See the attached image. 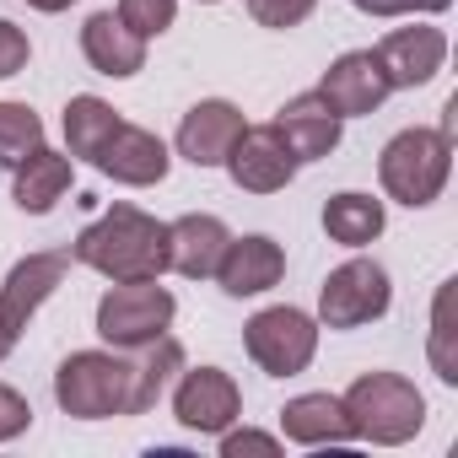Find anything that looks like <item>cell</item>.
<instances>
[{
    "instance_id": "cell-15",
    "label": "cell",
    "mask_w": 458,
    "mask_h": 458,
    "mask_svg": "<svg viewBox=\"0 0 458 458\" xmlns=\"http://www.w3.org/2000/svg\"><path fill=\"white\" fill-rule=\"evenodd\" d=\"M65 270H71V249H55V254H28L22 265H12L6 286H0V308H6V318H12L17 329H28V324H33V313H38V308L60 292Z\"/></svg>"
},
{
    "instance_id": "cell-20",
    "label": "cell",
    "mask_w": 458,
    "mask_h": 458,
    "mask_svg": "<svg viewBox=\"0 0 458 458\" xmlns=\"http://www.w3.org/2000/svg\"><path fill=\"white\" fill-rule=\"evenodd\" d=\"M281 431L292 442H302V447H324V442H351L356 437L351 415H345V404L335 394H297V399H286Z\"/></svg>"
},
{
    "instance_id": "cell-28",
    "label": "cell",
    "mask_w": 458,
    "mask_h": 458,
    "mask_svg": "<svg viewBox=\"0 0 458 458\" xmlns=\"http://www.w3.org/2000/svg\"><path fill=\"white\" fill-rule=\"evenodd\" d=\"M28 55H33L28 33H22L17 22H6V17H0V81H6V76H17V71L28 65Z\"/></svg>"
},
{
    "instance_id": "cell-30",
    "label": "cell",
    "mask_w": 458,
    "mask_h": 458,
    "mask_svg": "<svg viewBox=\"0 0 458 458\" xmlns=\"http://www.w3.org/2000/svg\"><path fill=\"white\" fill-rule=\"evenodd\" d=\"M243 453L276 458V453H281V442H276V437H265V431H233V426H226V431H221V458H243Z\"/></svg>"
},
{
    "instance_id": "cell-16",
    "label": "cell",
    "mask_w": 458,
    "mask_h": 458,
    "mask_svg": "<svg viewBox=\"0 0 458 458\" xmlns=\"http://www.w3.org/2000/svg\"><path fill=\"white\" fill-rule=\"evenodd\" d=\"M226 243H233V233H226L221 216H199V210L178 216L167 226V270H178L189 281H205V276H216Z\"/></svg>"
},
{
    "instance_id": "cell-2",
    "label": "cell",
    "mask_w": 458,
    "mask_h": 458,
    "mask_svg": "<svg viewBox=\"0 0 458 458\" xmlns=\"http://www.w3.org/2000/svg\"><path fill=\"white\" fill-rule=\"evenodd\" d=\"M340 404L351 415V431L361 442H377V447H399L426 426V399L399 372H361Z\"/></svg>"
},
{
    "instance_id": "cell-1",
    "label": "cell",
    "mask_w": 458,
    "mask_h": 458,
    "mask_svg": "<svg viewBox=\"0 0 458 458\" xmlns=\"http://www.w3.org/2000/svg\"><path fill=\"white\" fill-rule=\"evenodd\" d=\"M71 259L108 281H157L167 270V226L135 205H114L92 226H81Z\"/></svg>"
},
{
    "instance_id": "cell-13",
    "label": "cell",
    "mask_w": 458,
    "mask_h": 458,
    "mask_svg": "<svg viewBox=\"0 0 458 458\" xmlns=\"http://www.w3.org/2000/svg\"><path fill=\"white\" fill-rule=\"evenodd\" d=\"M340 130H345V119L329 108L324 92H302V98H292V103L276 114V135L286 140V151H292L297 162L329 157V151L340 146Z\"/></svg>"
},
{
    "instance_id": "cell-18",
    "label": "cell",
    "mask_w": 458,
    "mask_h": 458,
    "mask_svg": "<svg viewBox=\"0 0 458 458\" xmlns=\"http://www.w3.org/2000/svg\"><path fill=\"white\" fill-rule=\"evenodd\" d=\"M81 55H87V65H92L98 76L124 81V76H135V71L146 65V38L130 33V28L119 22V12H92L87 28H81Z\"/></svg>"
},
{
    "instance_id": "cell-32",
    "label": "cell",
    "mask_w": 458,
    "mask_h": 458,
    "mask_svg": "<svg viewBox=\"0 0 458 458\" xmlns=\"http://www.w3.org/2000/svg\"><path fill=\"white\" fill-rule=\"evenodd\" d=\"M17 340H22V329H17V324L6 318V308H0V361H6V356L17 351Z\"/></svg>"
},
{
    "instance_id": "cell-11",
    "label": "cell",
    "mask_w": 458,
    "mask_h": 458,
    "mask_svg": "<svg viewBox=\"0 0 458 458\" xmlns=\"http://www.w3.org/2000/svg\"><path fill=\"white\" fill-rule=\"evenodd\" d=\"M243 130H249V124H243V108H238V103L205 98V103H194V108L183 114V124H178V157L194 162V167H221Z\"/></svg>"
},
{
    "instance_id": "cell-33",
    "label": "cell",
    "mask_w": 458,
    "mask_h": 458,
    "mask_svg": "<svg viewBox=\"0 0 458 458\" xmlns=\"http://www.w3.org/2000/svg\"><path fill=\"white\" fill-rule=\"evenodd\" d=\"M33 12H65V6H76V0H28Z\"/></svg>"
},
{
    "instance_id": "cell-34",
    "label": "cell",
    "mask_w": 458,
    "mask_h": 458,
    "mask_svg": "<svg viewBox=\"0 0 458 458\" xmlns=\"http://www.w3.org/2000/svg\"><path fill=\"white\" fill-rule=\"evenodd\" d=\"M205 6H216V0H205Z\"/></svg>"
},
{
    "instance_id": "cell-25",
    "label": "cell",
    "mask_w": 458,
    "mask_h": 458,
    "mask_svg": "<svg viewBox=\"0 0 458 458\" xmlns=\"http://www.w3.org/2000/svg\"><path fill=\"white\" fill-rule=\"evenodd\" d=\"M453 292L458 281H442L437 308H431V367L442 383H458V356H453Z\"/></svg>"
},
{
    "instance_id": "cell-9",
    "label": "cell",
    "mask_w": 458,
    "mask_h": 458,
    "mask_svg": "<svg viewBox=\"0 0 458 458\" xmlns=\"http://www.w3.org/2000/svg\"><path fill=\"white\" fill-rule=\"evenodd\" d=\"M318 92L329 98V108H335L340 119H361V114H377V108H383V98L394 92V81H388L377 49H351V55H340V60L324 71Z\"/></svg>"
},
{
    "instance_id": "cell-22",
    "label": "cell",
    "mask_w": 458,
    "mask_h": 458,
    "mask_svg": "<svg viewBox=\"0 0 458 458\" xmlns=\"http://www.w3.org/2000/svg\"><path fill=\"white\" fill-rule=\"evenodd\" d=\"M324 233H329L335 243H345V249H367L372 238H383V199L356 194V189L335 194V199L324 205Z\"/></svg>"
},
{
    "instance_id": "cell-19",
    "label": "cell",
    "mask_w": 458,
    "mask_h": 458,
    "mask_svg": "<svg viewBox=\"0 0 458 458\" xmlns=\"http://www.w3.org/2000/svg\"><path fill=\"white\" fill-rule=\"evenodd\" d=\"M71 178H76L71 157H60V151L38 146V151H28V157L17 162V183H12V194H17V205H22L28 216H49V210L65 199Z\"/></svg>"
},
{
    "instance_id": "cell-23",
    "label": "cell",
    "mask_w": 458,
    "mask_h": 458,
    "mask_svg": "<svg viewBox=\"0 0 458 458\" xmlns=\"http://www.w3.org/2000/svg\"><path fill=\"white\" fill-rule=\"evenodd\" d=\"M124 119L103 103V98H92V92H81V98H71L65 103V140H71V157H98L103 151V140L119 130Z\"/></svg>"
},
{
    "instance_id": "cell-10",
    "label": "cell",
    "mask_w": 458,
    "mask_h": 458,
    "mask_svg": "<svg viewBox=\"0 0 458 458\" xmlns=\"http://www.w3.org/2000/svg\"><path fill=\"white\" fill-rule=\"evenodd\" d=\"M221 167L233 173V183L249 189V194H276V189H286L297 178L302 162L286 151V140L276 135V124H259V130H243L238 135V146L226 151Z\"/></svg>"
},
{
    "instance_id": "cell-21",
    "label": "cell",
    "mask_w": 458,
    "mask_h": 458,
    "mask_svg": "<svg viewBox=\"0 0 458 458\" xmlns=\"http://www.w3.org/2000/svg\"><path fill=\"white\" fill-rule=\"evenodd\" d=\"M146 356L130 367V404H124V415H146L162 394H167V383H173V372H183V345L178 340H151V345H140Z\"/></svg>"
},
{
    "instance_id": "cell-4",
    "label": "cell",
    "mask_w": 458,
    "mask_h": 458,
    "mask_svg": "<svg viewBox=\"0 0 458 458\" xmlns=\"http://www.w3.org/2000/svg\"><path fill=\"white\" fill-rule=\"evenodd\" d=\"M55 399L76 420L124 415V404H130V361H119L108 351H76L55 372Z\"/></svg>"
},
{
    "instance_id": "cell-26",
    "label": "cell",
    "mask_w": 458,
    "mask_h": 458,
    "mask_svg": "<svg viewBox=\"0 0 458 458\" xmlns=\"http://www.w3.org/2000/svg\"><path fill=\"white\" fill-rule=\"evenodd\" d=\"M178 17V0H119V22L140 38H162Z\"/></svg>"
},
{
    "instance_id": "cell-31",
    "label": "cell",
    "mask_w": 458,
    "mask_h": 458,
    "mask_svg": "<svg viewBox=\"0 0 458 458\" xmlns=\"http://www.w3.org/2000/svg\"><path fill=\"white\" fill-rule=\"evenodd\" d=\"M367 17H415V12H447L453 0H351Z\"/></svg>"
},
{
    "instance_id": "cell-14",
    "label": "cell",
    "mask_w": 458,
    "mask_h": 458,
    "mask_svg": "<svg viewBox=\"0 0 458 458\" xmlns=\"http://www.w3.org/2000/svg\"><path fill=\"white\" fill-rule=\"evenodd\" d=\"M281 276H286V254L265 233L233 238V243H226V254H221V265H216V281H221L226 297H259V292L281 286Z\"/></svg>"
},
{
    "instance_id": "cell-3",
    "label": "cell",
    "mask_w": 458,
    "mask_h": 458,
    "mask_svg": "<svg viewBox=\"0 0 458 458\" xmlns=\"http://www.w3.org/2000/svg\"><path fill=\"white\" fill-rule=\"evenodd\" d=\"M447 173H453V135H442V130H399L377 157V178H383L388 199H399L410 210L431 205L442 194Z\"/></svg>"
},
{
    "instance_id": "cell-24",
    "label": "cell",
    "mask_w": 458,
    "mask_h": 458,
    "mask_svg": "<svg viewBox=\"0 0 458 458\" xmlns=\"http://www.w3.org/2000/svg\"><path fill=\"white\" fill-rule=\"evenodd\" d=\"M38 146H44V119L28 103H0V167H17Z\"/></svg>"
},
{
    "instance_id": "cell-6",
    "label": "cell",
    "mask_w": 458,
    "mask_h": 458,
    "mask_svg": "<svg viewBox=\"0 0 458 458\" xmlns=\"http://www.w3.org/2000/svg\"><path fill=\"white\" fill-rule=\"evenodd\" d=\"M388 302H394V286H388V270L377 259H345L318 286V318H324V329H361V324L383 318Z\"/></svg>"
},
{
    "instance_id": "cell-12",
    "label": "cell",
    "mask_w": 458,
    "mask_h": 458,
    "mask_svg": "<svg viewBox=\"0 0 458 458\" xmlns=\"http://www.w3.org/2000/svg\"><path fill=\"white\" fill-rule=\"evenodd\" d=\"M92 162H98L114 183H130V189L162 183V178H167V167H173V157H167L162 135H151V130H140V124H119V130L103 140V151H98Z\"/></svg>"
},
{
    "instance_id": "cell-29",
    "label": "cell",
    "mask_w": 458,
    "mask_h": 458,
    "mask_svg": "<svg viewBox=\"0 0 458 458\" xmlns=\"http://www.w3.org/2000/svg\"><path fill=\"white\" fill-rule=\"evenodd\" d=\"M28 426H33V404H28L17 388H6V383H0V442L22 437Z\"/></svg>"
},
{
    "instance_id": "cell-7",
    "label": "cell",
    "mask_w": 458,
    "mask_h": 458,
    "mask_svg": "<svg viewBox=\"0 0 458 458\" xmlns=\"http://www.w3.org/2000/svg\"><path fill=\"white\" fill-rule=\"evenodd\" d=\"M243 345L259 361V372L297 377V372H308V361L318 351V324L302 308H265L243 324Z\"/></svg>"
},
{
    "instance_id": "cell-8",
    "label": "cell",
    "mask_w": 458,
    "mask_h": 458,
    "mask_svg": "<svg viewBox=\"0 0 458 458\" xmlns=\"http://www.w3.org/2000/svg\"><path fill=\"white\" fill-rule=\"evenodd\" d=\"M173 415H178L183 431L221 437L226 426L243 415V394H238L233 372H221V367H194V372H183L178 388H173Z\"/></svg>"
},
{
    "instance_id": "cell-5",
    "label": "cell",
    "mask_w": 458,
    "mask_h": 458,
    "mask_svg": "<svg viewBox=\"0 0 458 458\" xmlns=\"http://www.w3.org/2000/svg\"><path fill=\"white\" fill-rule=\"evenodd\" d=\"M178 302L167 286L157 281H114V292L98 302V335L114 345V351H140L151 340L167 335Z\"/></svg>"
},
{
    "instance_id": "cell-27",
    "label": "cell",
    "mask_w": 458,
    "mask_h": 458,
    "mask_svg": "<svg viewBox=\"0 0 458 458\" xmlns=\"http://www.w3.org/2000/svg\"><path fill=\"white\" fill-rule=\"evenodd\" d=\"M313 6H318V0H249V17H254L259 28L286 33V28H297V22H308Z\"/></svg>"
},
{
    "instance_id": "cell-17",
    "label": "cell",
    "mask_w": 458,
    "mask_h": 458,
    "mask_svg": "<svg viewBox=\"0 0 458 458\" xmlns=\"http://www.w3.org/2000/svg\"><path fill=\"white\" fill-rule=\"evenodd\" d=\"M377 60L394 87H426L447 60V38H442V28H394L377 44Z\"/></svg>"
}]
</instances>
